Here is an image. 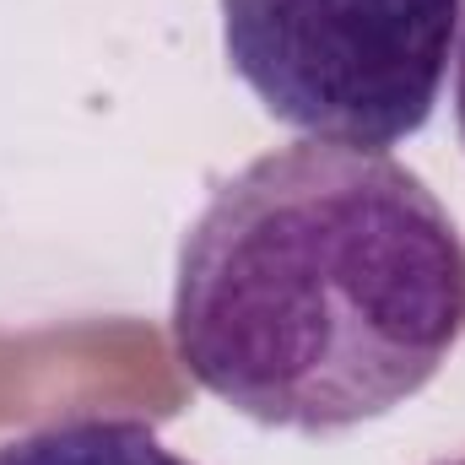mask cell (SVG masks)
I'll list each match as a JSON object with an SVG mask.
<instances>
[{"label":"cell","instance_id":"7a4b0ae2","mask_svg":"<svg viewBox=\"0 0 465 465\" xmlns=\"http://www.w3.org/2000/svg\"><path fill=\"white\" fill-rule=\"evenodd\" d=\"M465 0H223V44L265 114L357 152L417 135L444 93Z\"/></svg>","mask_w":465,"mask_h":465},{"label":"cell","instance_id":"277c9868","mask_svg":"<svg viewBox=\"0 0 465 465\" xmlns=\"http://www.w3.org/2000/svg\"><path fill=\"white\" fill-rule=\"evenodd\" d=\"M455 124H460V146H465V33H460V54H455Z\"/></svg>","mask_w":465,"mask_h":465},{"label":"cell","instance_id":"5b68a950","mask_svg":"<svg viewBox=\"0 0 465 465\" xmlns=\"http://www.w3.org/2000/svg\"><path fill=\"white\" fill-rule=\"evenodd\" d=\"M433 465H465V455H450V460H433Z\"/></svg>","mask_w":465,"mask_h":465},{"label":"cell","instance_id":"3957f363","mask_svg":"<svg viewBox=\"0 0 465 465\" xmlns=\"http://www.w3.org/2000/svg\"><path fill=\"white\" fill-rule=\"evenodd\" d=\"M0 465H190L141 417H60L0 444Z\"/></svg>","mask_w":465,"mask_h":465},{"label":"cell","instance_id":"6da1fadb","mask_svg":"<svg viewBox=\"0 0 465 465\" xmlns=\"http://www.w3.org/2000/svg\"><path fill=\"white\" fill-rule=\"evenodd\" d=\"M460 336L465 238L384 152L276 146L179 243L173 357L260 428H362L433 384Z\"/></svg>","mask_w":465,"mask_h":465}]
</instances>
